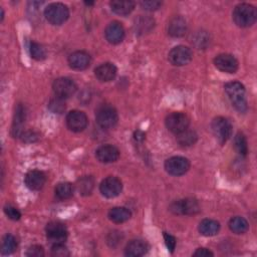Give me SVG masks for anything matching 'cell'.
<instances>
[{
	"instance_id": "cell-1",
	"label": "cell",
	"mask_w": 257,
	"mask_h": 257,
	"mask_svg": "<svg viewBox=\"0 0 257 257\" xmlns=\"http://www.w3.org/2000/svg\"><path fill=\"white\" fill-rule=\"evenodd\" d=\"M225 91L232 105L240 112L247 110L246 91L244 85L239 81H231L225 84Z\"/></svg>"
},
{
	"instance_id": "cell-2",
	"label": "cell",
	"mask_w": 257,
	"mask_h": 257,
	"mask_svg": "<svg viewBox=\"0 0 257 257\" xmlns=\"http://www.w3.org/2000/svg\"><path fill=\"white\" fill-rule=\"evenodd\" d=\"M232 15L235 24L242 28L252 26L257 18L255 7L248 3H240L235 6Z\"/></svg>"
},
{
	"instance_id": "cell-3",
	"label": "cell",
	"mask_w": 257,
	"mask_h": 257,
	"mask_svg": "<svg viewBox=\"0 0 257 257\" xmlns=\"http://www.w3.org/2000/svg\"><path fill=\"white\" fill-rule=\"evenodd\" d=\"M96 123L104 130L112 128L118 120V115L115 108L109 104L100 105L95 111Z\"/></svg>"
},
{
	"instance_id": "cell-4",
	"label": "cell",
	"mask_w": 257,
	"mask_h": 257,
	"mask_svg": "<svg viewBox=\"0 0 257 257\" xmlns=\"http://www.w3.org/2000/svg\"><path fill=\"white\" fill-rule=\"evenodd\" d=\"M46 20L53 25H61L69 17V10L63 3H51L44 9Z\"/></svg>"
},
{
	"instance_id": "cell-5",
	"label": "cell",
	"mask_w": 257,
	"mask_h": 257,
	"mask_svg": "<svg viewBox=\"0 0 257 257\" xmlns=\"http://www.w3.org/2000/svg\"><path fill=\"white\" fill-rule=\"evenodd\" d=\"M211 127L214 136L221 145L225 144L232 135V124L227 118L223 116L214 118L211 123Z\"/></svg>"
},
{
	"instance_id": "cell-6",
	"label": "cell",
	"mask_w": 257,
	"mask_h": 257,
	"mask_svg": "<svg viewBox=\"0 0 257 257\" xmlns=\"http://www.w3.org/2000/svg\"><path fill=\"white\" fill-rule=\"evenodd\" d=\"M52 89L55 96L65 99L75 93L77 86L72 79L68 77H59L53 81Z\"/></svg>"
},
{
	"instance_id": "cell-7",
	"label": "cell",
	"mask_w": 257,
	"mask_h": 257,
	"mask_svg": "<svg viewBox=\"0 0 257 257\" xmlns=\"http://www.w3.org/2000/svg\"><path fill=\"white\" fill-rule=\"evenodd\" d=\"M170 211L176 215H194L200 211V205L197 200L186 198L173 202Z\"/></svg>"
},
{
	"instance_id": "cell-8",
	"label": "cell",
	"mask_w": 257,
	"mask_h": 257,
	"mask_svg": "<svg viewBox=\"0 0 257 257\" xmlns=\"http://www.w3.org/2000/svg\"><path fill=\"white\" fill-rule=\"evenodd\" d=\"M165 122H166L167 128L170 132L178 135L188 128V126L190 124V119L187 114H185L183 112L175 111V112L170 113L166 117Z\"/></svg>"
},
{
	"instance_id": "cell-9",
	"label": "cell",
	"mask_w": 257,
	"mask_h": 257,
	"mask_svg": "<svg viewBox=\"0 0 257 257\" xmlns=\"http://www.w3.org/2000/svg\"><path fill=\"white\" fill-rule=\"evenodd\" d=\"M165 169L172 176H182L190 169V162L187 158L175 156L165 162Z\"/></svg>"
},
{
	"instance_id": "cell-10",
	"label": "cell",
	"mask_w": 257,
	"mask_h": 257,
	"mask_svg": "<svg viewBox=\"0 0 257 257\" xmlns=\"http://www.w3.org/2000/svg\"><path fill=\"white\" fill-rule=\"evenodd\" d=\"M193 57L191 49L184 45H178L169 52V61L176 66H183L188 64Z\"/></svg>"
},
{
	"instance_id": "cell-11",
	"label": "cell",
	"mask_w": 257,
	"mask_h": 257,
	"mask_svg": "<svg viewBox=\"0 0 257 257\" xmlns=\"http://www.w3.org/2000/svg\"><path fill=\"white\" fill-rule=\"evenodd\" d=\"M122 190V183L121 181L116 178L109 176L102 180L99 185L100 193L106 198H114L120 194Z\"/></svg>"
},
{
	"instance_id": "cell-12",
	"label": "cell",
	"mask_w": 257,
	"mask_h": 257,
	"mask_svg": "<svg viewBox=\"0 0 257 257\" xmlns=\"http://www.w3.org/2000/svg\"><path fill=\"white\" fill-rule=\"evenodd\" d=\"M47 239L55 243H63L67 238V229L64 224L59 222H50L46 225L45 228Z\"/></svg>"
},
{
	"instance_id": "cell-13",
	"label": "cell",
	"mask_w": 257,
	"mask_h": 257,
	"mask_svg": "<svg viewBox=\"0 0 257 257\" xmlns=\"http://www.w3.org/2000/svg\"><path fill=\"white\" fill-rule=\"evenodd\" d=\"M88 123L86 114L81 110H71L66 115V124L72 132H82Z\"/></svg>"
},
{
	"instance_id": "cell-14",
	"label": "cell",
	"mask_w": 257,
	"mask_h": 257,
	"mask_svg": "<svg viewBox=\"0 0 257 257\" xmlns=\"http://www.w3.org/2000/svg\"><path fill=\"white\" fill-rule=\"evenodd\" d=\"M214 64L219 70L227 73L236 72L239 66L238 60L232 54L228 53H222L217 55L214 59Z\"/></svg>"
},
{
	"instance_id": "cell-15",
	"label": "cell",
	"mask_w": 257,
	"mask_h": 257,
	"mask_svg": "<svg viewBox=\"0 0 257 257\" xmlns=\"http://www.w3.org/2000/svg\"><path fill=\"white\" fill-rule=\"evenodd\" d=\"M105 39L111 44H118L124 38V28L118 21L110 22L104 30Z\"/></svg>"
},
{
	"instance_id": "cell-16",
	"label": "cell",
	"mask_w": 257,
	"mask_h": 257,
	"mask_svg": "<svg viewBox=\"0 0 257 257\" xmlns=\"http://www.w3.org/2000/svg\"><path fill=\"white\" fill-rule=\"evenodd\" d=\"M95 157L100 163H113L119 158V151L112 145H103L95 151Z\"/></svg>"
},
{
	"instance_id": "cell-17",
	"label": "cell",
	"mask_w": 257,
	"mask_h": 257,
	"mask_svg": "<svg viewBox=\"0 0 257 257\" xmlns=\"http://www.w3.org/2000/svg\"><path fill=\"white\" fill-rule=\"evenodd\" d=\"M90 55L82 50L74 51L68 56V64L71 68L76 70L86 69L90 64Z\"/></svg>"
},
{
	"instance_id": "cell-18",
	"label": "cell",
	"mask_w": 257,
	"mask_h": 257,
	"mask_svg": "<svg viewBox=\"0 0 257 257\" xmlns=\"http://www.w3.org/2000/svg\"><path fill=\"white\" fill-rule=\"evenodd\" d=\"M24 182L28 189L32 191H38L44 186L46 182V176L41 171L32 170L25 175Z\"/></svg>"
},
{
	"instance_id": "cell-19",
	"label": "cell",
	"mask_w": 257,
	"mask_h": 257,
	"mask_svg": "<svg viewBox=\"0 0 257 257\" xmlns=\"http://www.w3.org/2000/svg\"><path fill=\"white\" fill-rule=\"evenodd\" d=\"M117 69L113 63L105 62L99 64L94 69V75L95 77L100 81H110L112 80L116 75Z\"/></svg>"
},
{
	"instance_id": "cell-20",
	"label": "cell",
	"mask_w": 257,
	"mask_h": 257,
	"mask_svg": "<svg viewBox=\"0 0 257 257\" xmlns=\"http://www.w3.org/2000/svg\"><path fill=\"white\" fill-rule=\"evenodd\" d=\"M149 247L148 244L143 240H132L130 241L124 249V254L130 257H139L147 253Z\"/></svg>"
},
{
	"instance_id": "cell-21",
	"label": "cell",
	"mask_w": 257,
	"mask_h": 257,
	"mask_svg": "<svg viewBox=\"0 0 257 257\" xmlns=\"http://www.w3.org/2000/svg\"><path fill=\"white\" fill-rule=\"evenodd\" d=\"M187 31L186 20L181 16H175L168 24V33L173 37H181Z\"/></svg>"
},
{
	"instance_id": "cell-22",
	"label": "cell",
	"mask_w": 257,
	"mask_h": 257,
	"mask_svg": "<svg viewBox=\"0 0 257 257\" xmlns=\"http://www.w3.org/2000/svg\"><path fill=\"white\" fill-rule=\"evenodd\" d=\"M25 120V109L21 104H18L15 110L13 124H12V136L14 138H20L23 133V124Z\"/></svg>"
},
{
	"instance_id": "cell-23",
	"label": "cell",
	"mask_w": 257,
	"mask_h": 257,
	"mask_svg": "<svg viewBox=\"0 0 257 257\" xmlns=\"http://www.w3.org/2000/svg\"><path fill=\"white\" fill-rule=\"evenodd\" d=\"M111 11L117 15H128L135 8V2L131 0H112L109 3Z\"/></svg>"
},
{
	"instance_id": "cell-24",
	"label": "cell",
	"mask_w": 257,
	"mask_h": 257,
	"mask_svg": "<svg viewBox=\"0 0 257 257\" xmlns=\"http://www.w3.org/2000/svg\"><path fill=\"white\" fill-rule=\"evenodd\" d=\"M220 230V224L216 220L204 219L199 224V232L206 237L215 236Z\"/></svg>"
},
{
	"instance_id": "cell-25",
	"label": "cell",
	"mask_w": 257,
	"mask_h": 257,
	"mask_svg": "<svg viewBox=\"0 0 257 257\" xmlns=\"http://www.w3.org/2000/svg\"><path fill=\"white\" fill-rule=\"evenodd\" d=\"M132 216L131 211L125 207H114L108 212V218L113 223L126 222Z\"/></svg>"
},
{
	"instance_id": "cell-26",
	"label": "cell",
	"mask_w": 257,
	"mask_h": 257,
	"mask_svg": "<svg viewBox=\"0 0 257 257\" xmlns=\"http://www.w3.org/2000/svg\"><path fill=\"white\" fill-rule=\"evenodd\" d=\"M229 228L235 234H244L248 231L249 224L245 218L236 216V217H233L232 219H230Z\"/></svg>"
},
{
	"instance_id": "cell-27",
	"label": "cell",
	"mask_w": 257,
	"mask_h": 257,
	"mask_svg": "<svg viewBox=\"0 0 257 257\" xmlns=\"http://www.w3.org/2000/svg\"><path fill=\"white\" fill-rule=\"evenodd\" d=\"M198 140V136L193 130H185L177 135V142L182 147H190L194 145Z\"/></svg>"
},
{
	"instance_id": "cell-28",
	"label": "cell",
	"mask_w": 257,
	"mask_h": 257,
	"mask_svg": "<svg viewBox=\"0 0 257 257\" xmlns=\"http://www.w3.org/2000/svg\"><path fill=\"white\" fill-rule=\"evenodd\" d=\"M94 187V180L90 176H84L80 178L76 183V189L80 195L87 196L91 193Z\"/></svg>"
},
{
	"instance_id": "cell-29",
	"label": "cell",
	"mask_w": 257,
	"mask_h": 257,
	"mask_svg": "<svg viewBox=\"0 0 257 257\" xmlns=\"http://www.w3.org/2000/svg\"><path fill=\"white\" fill-rule=\"evenodd\" d=\"M55 196L59 200H66L73 195V186L68 182H62L56 185L54 190Z\"/></svg>"
},
{
	"instance_id": "cell-30",
	"label": "cell",
	"mask_w": 257,
	"mask_h": 257,
	"mask_svg": "<svg viewBox=\"0 0 257 257\" xmlns=\"http://www.w3.org/2000/svg\"><path fill=\"white\" fill-rule=\"evenodd\" d=\"M135 27L138 33H148L154 27V19L147 16H140L135 20Z\"/></svg>"
},
{
	"instance_id": "cell-31",
	"label": "cell",
	"mask_w": 257,
	"mask_h": 257,
	"mask_svg": "<svg viewBox=\"0 0 257 257\" xmlns=\"http://www.w3.org/2000/svg\"><path fill=\"white\" fill-rule=\"evenodd\" d=\"M17 248V241L15 237L11 234H7L4 236L3 241H2V247H1V252L4 255H8L13 253Z\"/></svg>"
},
{
	"instance_id": "cell-32",
	"label": "cell",
	"mask_w": 257,
	"mask_h": 257,
	"mask_svg": "<svg viewBox=\"0 0 257 257\" xmlns=\"http://www.w3.org/2000/svg\"><path fill=\"white\" fill-rule=\"evenodd\" d=\"M29 51H30L31 57L35 60H43L46 58V55H47L46 49L44 48V46L35 41L30 42Z\"/></svg>"
},
{
	"instance_id": "cell-33",
	"label": "cell",
	"mask_w": 257,
	"mask_h": 257,
	"mask_svg": "<svg viewBox=\"0 0 257 257\" xmlns=\"http://www.w3.org/2000/svg\"><path fill=\"white\" fill-rule=\"evenodd\" d=\"M234 147L235 150L241 155L246 156L248 153V144L245 136L242 133H237L234 137Z\"/></svg>"
},
{
	"instance_id": "cell-34",
	"label": "cell",
	"mask_w": 257,
	"mask_h": 257,
	"mask_svg": "<svg viewBox=\"0 0 257 257\" xmlns=\"http://www.w3.org/2000/svg\"><path fill=\"white\" fill-rule=\"evenodd\" d=\"M48 108L53 112V113H58L61 114L64 112L66 105L64 102V99L55 96L54 98L50 99L49 103H48Z\"/></svg>"
},
{
	"instance_id": "cell-35",
	"label": "cell",
	"mask_w": 257,
	"mask_h": 257,
	"mask_svg": "<svg viewBox=\"0 0 257 257\" xmlns=\"http://www.w3.org/2000/svg\"><path fill=\"white\" fill-rule=\"evenodd\" d=\"M51 255L54 257H67L69 251L63 243H55L51 247Z\"/></svg>"
},
{
	"instance_id": "cell-36",
	"label": "cell",
	"mask_w": 257,
	"mask_h": 257,
	"mask_svg": "<svg viewBox=\"0 0 257 257\" xmlns=\"http://www.w3.org/2000/svg\"><path fill=\"white\" fill-rule=\"evenodd\" d=\"M4 213L6 214V216H7L9 219H11V220H13V221H17V220H19L20 217H21V214H20V212L18 211V209H16L15 207H13V206H11V205H6V206L4 207Z\"/></svg>"
},
{
	"instance_id": "cell-37",
	"label": "cell",
	"mask_w": 257,
	"mask_h": 257,
	"mask_svg": "<svg viewBox=\"0 0 257 257\" xmlns=\"http://www.w3.org/2000/svg\"><path fill=\"white\" fill-rule=\"evenodd\" d=\"M162 5L161 1H156V0H149V1H142L141 6L144 10L147 11H155L159 9Z\"/></svg>"
},
{
	"instance_id": "cell-38",
	"label": "cell",
	"mask_w": 257,
	"mask_h": 257,
	"mask_svg": "<svg viewBox=\"0 0 257 257\" xmlns=\"http://www.w3.org/2000/svg\"><path fill=\"white\" fill-rule=\"evenodd\" d=\"M164 240H165L168 250L173 253L175 250V247H176V238L173 235H171L167 232H164Z\"/></svg>"
},
{
	"instance_id": "cell-39",
	"label": "cell",
	"mask_w": 257,
	"mask_h": 257,
	"mask_svg": "<svg viewBox=\"0 0 257 257\" xmlns=\"http://www.w3.org/2000/svg\"><path fill=\"white\" fill-rule=\"evenodd\" d=\"M44 255V251L42 246L40 245H32L31 247H29L28 251H27V256H31V257H41Z\"/></svg>"
},
{
	"instance_id": "cell-40",
	"label": "cell",
	"mask_w": 257,
	"mask_h": 257,
	"mask_svg": "<svg viewBox=\"0 0 257 257\" xmlns=\"http://www.w3.org/2000/svg\"><path fill=\"white\" fill-rule=\"evenodd\" d=\"M23 142H26V143H32V142H35L37 140V135L32 132V131H28V132H23L21 137Z\"/></svg>"
},
{
	"instance_id": "cell-41",
	"label": "cell",
	"mask_w": 257,
	"mask_h": 257,
	"mask_svg": "<svg viewBox=\"0 0 257 257\" xmlns=\"http://www.w3.org/2000/svg\"><path fill=\"white\" fill-rule=\"evenodd\" d=\"M193 255L197 257H208V256H213L214 254L207 248H198Z\"/></svg>"
},
{
	"instance_id": "cell-42",
	"label": "cell",
	"mask_w": 257,
	"mask_h": 257,
	"mask_svg": "<svg viewBox=\"0 0 257 257\" xmlns=\"http://www.w3.org/2000/svg\"><path fill=\"white\" fill-rule=\"evenodd\" d=\"M144 139H145V134H144L143 132L137 131V132L135 133V140H136V141L142 142V141H144Z\"/></svg>"
},
{
	"instance_id": "cell-43",
	"label": "cell",
	"mask_w": 257,
	"mask_h": 257,
	"mask_svg": "<svg viewBox=\"0 0 257 257\" xmlns=\"http://www.w3.org/2000/svg\"><path fill=\"white\" fill-rule=\"evenodd\" d=\"M84 4L89 6V5H93V4H94V2H92V1H85V2H84Z\"/></svg>"
}]
</instances>
